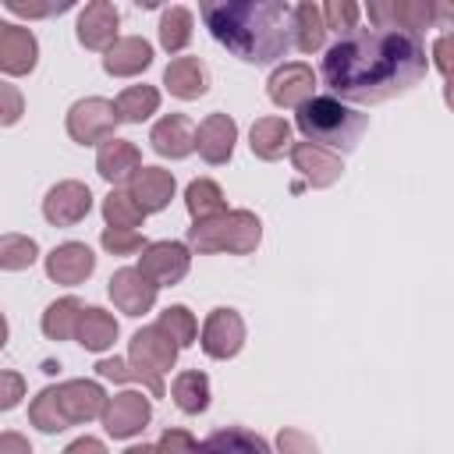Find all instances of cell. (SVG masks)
<instances>
[{
	"instance_id": "obj_5",
	"label": "cell",
	"mask_w": 454,
	"mask_h": 454,
	"mask_svg": "<svg viewBox=\"0 0 454 454\" xmlns=\"http://www.w3.org/2000/svg\"><path fill=\"white\" fill-rule=\"evenodd\" d=\"M365 11H369L372 28H401V32H415V35H419V28L454 18V7L436 4V0H369Z\"/></svg>"
},
{
	"instance_id": "obj_23",
	"label": "cell",
	"mask_w": 454,
	"mask_h": 454,
	"mask_svg": "<svg viewBox=\"0 0 454 454\" xmlns=\"http://www.w3.org/2000/svg\"><path fill=\"white\" fill-rule=\"evenodd\" d=\"M153 64V46L142 35H124L103 53V71L114 78H135Z\"/></svg>"
},
{
	"instance_id": "obj_34",
	"label": "cell",
	"mask_w": 454,
	"mask_h": 454,
	"mask_svg": "<svg viewBox=\"0 0 454 454\" xmlns=\"http://www.w3.org/2000/svg\"><path fill=\"white\" fill-rule=\"evenodd\" d=\"M192 28H195V21H192L188 7H167L160 14V46L167 53H181L192 43Z\"/></svg>"
},
{
	"instance_id": "obj_26",
	"label": "cell",
	"mask_w": 454,
	"mask_h": 454,
	"mask_svg": "<svg viewBox=\"0 0 454 454\" xmlns=\"http://www.w3.org/2000/svg\"><path fill=\"white\" fill-rule=\"evenodd\" d=\"M248 145L259 160H280L291 149V124L284 117H259L248 131Z\"/></svg>"
},
{
	"instance_id": "obj_49",
	"label": "cell",
	"mask_w": 454,
	"mask_h": 454,
	"mask_svg": "<svg viewBox=\"0 0 454 454\" xmlns=\"http://www.w3.org/2000/svg\"><path fill=\"white\" fill-rule=\"evenodd\" d=\"M7 344V319H4V312H0V348Z\"/></svg>"
},
{
	"instance_id": "obj_13",
	"label": "cell",
	"mask_w": 454,
	"mask_h": 454,
	"mask_svg": "<svg viewBox=\"0 0 454 454\" xmlns=\"http://www.w3.org/2000/svg\"><path fill=\"white\" fill-rule=\"evenodd\" d=\"M106 291H110L114 305H117L124 316H142V312H149V309L156 305V291H160V287H156L149 277H142L138 266H121V270L110 277Z\"/></svg>"
},
{
	"instance_id": "obj_27",
	"label": "cell",
	"mask_w": 454,
	"mask_h": 454,
	"mask_svg": "<svg viewBox=\"0 0 454 454\" xmlns=\"http://www.w3.org/2000/svg\"><path fill=\"white\" fill-rule=\"evenodd\" d=\"M117 319L106 312V309H96V305H89V309H82V316H78V326H74V340L85 348V351H106L114 340H117Z\"/></svg>"
},
{
	"instance_id": "obj_45",
	"label": "cell",
	"mask_w": 454,
	"mask_h": 454,
	"mask_svg": "<svg viewBox=\"0 0 454 454\" xmlns=\"http://www.w3.org/2000/svg\"><path fill=\"white\" fill-rule=\"evenodd\" d=\"M450 43H454V35L443 32V35L436 39V46H433V57H436V67H440L443 78H450Z\"/></svg>"
},
{
	"instance_id": "obj_35",
	"label": "cell",
	"mask_w": 454,
	"mask_h": 454,
	"mask_svg": "<svg viewBox=\"0 0 454 454\" xmlns=\"http://www.w3.org/2000/svg\"><path fill=\"white\" fill-rule=\"evenodd\" d=\"M103 220H106V227L135 231V227L145 223V213H142V206L124 188H110V195L103 199Z\"/></svg>"
},
{
	"instance_id": "obj_44",
	"label": "cell",
	"mask_w": 454,
	"mask_h": 454,
	"mask_svg": "<svg viewBox=\"0 0 454 454\" xmlns=\"http://www.w3.org/2000/svg\"><path fill=\"white\" fill-rule=\"evenodd\" d=\"M71 0H50V4H35V0H7V11L11 14H21V18H50V14H60L67 11Z\"/></svg>"
},
{
	"instance_id": "obj_47",
	"label": "cell",
	"mask_w": 454,
	"mask_h": 454,
	"mask_svg": "<svg viewBox=\"0 0 454 454\" xmlns=\"http://www.w3.org/2000/svg\"><path fill=\"white\" fill-rule=\"evenodd\" d=\"M64 454H106V443L96 436H78L74 443L64 447Z\"/></svg>"
},
{
	"instance_id": "obj_37",
	"label": "cell",
	"mask_w": 454,
	"mask_h": 454,
	"mask_svg": "<svg viewBox=\"0 0 454 454\" xmlns=\"http://www.w3.org/2000/svg\"><path fill=\"white\" fill-rule=\"evenodd\" d=\"M35 259H39L35 238H28V234H4L0 238V270L18 273V270H28Z\"/></svg>"
},
{
	"instance_id": "obj_14",
	"label": "cell",
	"mask_w": 454,
	"mask_h": 454,
	"mask_svg": "<svg viewBox=\"0 0 454 454\" xmlns=\"http://www.w3.org/2000/svg\"><path fill=\"white\" fill-rule=\"evenodd\" d=\"M117 25H121L117 7L110 0H92L78 14V43L85 50H103L106 53L117 43Z\"/></svg>"
},
{
	"instance_id": "obj_43",
	"label": "cell",
	"mask_w": 454,
	"mask_h": 454,
	"mask_svg": "<svg viewBox=\"0 0 454 454\" xmlns=\"http://www.w3.org/2000/svg\"><path fill=\"white\" fill-rule=\"evenodd\" d=\"M156 454H199V443L188 429H167L156 440Z\"/></svg>"
},
{
	"instance_id": "obj_39",
	"label": "cell",
	"mask_w": 454,
	"mask_h": 454,
	"mask_svg": "<svg viewBox=\"0 0 454 454\" xmlns=\"http://www.w3.org/2000/svg\"><path fill=\"white\" fill-rule=\"evenodd\" d=\"M99 241H103V248H106L110 255H135V252H142V248L149 245L138 231H124V227H106Z\"/></svg>"
},
{
	"instance_id": "obj_29",
	"label": "cell",
	"mask_w": 454,
	"mask_h": 454,
	"mask_svg": "<svg viewBox=\"0 0 454 454\" xmlns=\"http://www.w3.org/2000/svg\"><path fill=\"white\" fill-rule=\"evenodd\" d=\"M114 110H117V124L121 121L124 124H142V121H149L160 110V89L156 85H128L117 96Z\"/></svg>"
},
{
	"instance_id": "obj_16",
	"label": "cell",
	"mask_w": 454,
	"mask_h": 454,
	"mask_svg": "<svg viewBox=\"0 0 454 454\" xmlns=\"http://www.w3.org/2000/svg\"><path fill=\"white\" fill-rule=\"evenodd\" d=\"M92 270H96V255H92V248L82 245V241H64V245H57V248L46 255V277H50L53 284L74 287V284L89 280Z\"/></svg>"
},
{
	"instance_id": "obj_33",
	"label": "cell",
	"mask_w": 454,
	"mask_h": 454,
	"mask_svg": "<svg viewBox=\"0 0 454 454\" xmlns=\"http://www.w3.org/2000/svg\"><path fill=\"white\" fill-rule=\"evenodd\" d=\"M184 206H188V213H192L195 223H199V220H209V216H220V213L227 209L220 184L209 181V177H195V181L184 188Z\"/></svg>"
},
{
	"instance_id": "obj_21",
	"label": "cell",
	"mask_w": 454,
	"mask_h": 454,
	"mask_svg": "<svg viewBox=\"0 0 454 454\" xmlns=\"http://www.w3.org/2000/svg\"><path fill=\"white\" fill-rule=\"evenodd\" d=\"M174 174L163 167H142L131 181H128V195L142 206V213H160L170 206L174 199Z\"/></svg>"
},
{
	"instance_id": "obj_3",
	"label": "cell",
	"mask_w": 454,
	"mask_h": 454,
	"mask_svg": "<svg viewBox=\"0 0 454 454\" xmlns=\"http://www.w3.org/2000/svg\"><path fill=\"white\" fill-rule=\"evenodd\" d=\"M294 128L305 135V142L344 156L365 135L369 114H362V110H355L333 96H312L294 110Z\"/></svg>"
},
{
	"instance_id": "obj_18",
	"label": "cell",
	"mask_w": 454,
	"mask_h": 454,
	"mask_svg": "<svg viewBox=\"0 0 454 454\" xmlns=\"http://www.w3.org/2000/svg\"><path fill=\"white\" fill-rule=\"evenodd\" d=\"M234 142H238V124L227 114H209L195 128V149L213 167H220V163H227L234 156Z\"/></svg>"
},
{
	"instance_id": "obj_30",
	"label": "cell",
	"mask_w": 454,
	"mask_h": 454,
	"mask_svg": "<svg viewBox=\"0 0 454 454\" xmlns=\"http://www.w3.org/2000/svg\"><path fill=\"white\" fill-rule=\"evenodd\" d=\"M170 394L184 415H202L209 408V376L199 369H184V372H177Z\"/></svg>"
},
{
	"instance_id": "obj_41",
	"label": "cell",
	"mask_w": 454,
	"mask_h": 454,
	"mask_svg": "<svg viewBox=\"0 0 454 454\" xmlns=\"http://www.w3.org/2000/svg\"><path fill=\"white\" fill-rule=\"evenodd\" d=\"M277 454H319V447H316V440L309 433L284 426L277 433Z\"/></svg>"
},
{
	"instance_id": "obj_20",
	"label": "cell",
	"mask_w": 454,
	"mask_h": 454,
	"mask_svg": "<svg viewBox=\"0 0 454 454\" xmlns=\"http://www.w3.org/2000/svg\"><path fill=\"white\" fill-rule=\"evenodd\" d=\"M39 60V43L25 25L0 21V71L4 74H28Z\"/></svg>"
},
{
	"instance_id": "obj_2",
	"label": "cell",
	"mask_w": 454,
	"mask_h": 454,
	"mask_svg": "<svg viewBox=\"0 0 454 454\" xmlns=\"http://www.w3.org/2000/svg\"><path fill=\"white\" fill-rule=\"evenodd\" d=\"M209 35L245 64H273L291 50V4L223 0L199 7Z\"/></svg>"
},
{
	"instance_id": "obj_4",
	"label": "cell",
	"mask_w": 454,
	"mask_h": 454,
	"mask_svg": "<svg viewBox=\"0 0 454 454\" xmlns=\"http://www.w3.org/2000/svg\"><path fill=\"white\" fill-rule=\"evenodd\" d=\"M262 241V223L252 209H223L220 216L199 220L188 227V245L202 255L227 252V255H248Z\"/></svg>"
},
{
	"instance_id": "obj_6",
	"label": "cell",
	"mask_w": 454,
	"mask_h": 454,
	"mask_svg": "<svg viewBox=\"0 0 454 454\" xmlns=\"http://www.w3.org/2000/svg\"><path fill=\"white\" fill-rule=\"evenodd\" d=\"M50 390V401L67 426H78V422H89V419H99L103 415V404H106V394L96 380H64V383H53L46 387Z\"/></svg>"
},
{
	"instance_id": "obj_12",
	"label": "cell",
	"mask_w": 454,
	"mask_h": 454,
	"mask_svg": "<svg viewBox=\"0 0 454 454\" xmlns=\"http://www.w3.org/2000/svg\"><path fill=\"white\" fill-rule=\"evenodd\" d=\"M89 209H92V192L82 181H60L43 199V216L53 227H74L89 216Z\"/></svg>"
},
{
	"instance_id": "obj_11",
	"label": "cell",
	"mask_w": 454,
	"mask_h": 454,
	"mask_svg": "<svg viewBox=\"0 0 454 454\" xmlns=\"http://www.w3.org/2000/svg\"><path fill=\"white\" fill-rule=\"evenodd\" d=\"M266 96H270V103H277L284 110H298L305 99L316 96V74H312V67L301 64V60L280 64L270 74V82H266Z\"/></svg>"
},
{
	"instance_id": "obj_22",
	"label": "cell",
	"mask_w": 454,
	"mask_h": 454,
	"mask_svg": "<svg viewBox=\"0 0 454 454\" xmlns=\"http://www.w3.org/2000/svg\"><path fill=\"white\" fill-rule=\"evenodd\" d=\"M149 142L160 156L167 160H184L192 149H195V124L184 117V114H167L163 121L153 124L149 131Z\"/></svg>"
},
{
	"instance_id": "obj_42",
	"label": "cell",
	"mask_w": 454,
	"mask_h": 454,
	"mask_svg": "<svg viewBox=\"0 0 454 454\" xmlns=\"http://www.w3.org/2000/svg\"><path fill=\"white\" fill-rule=\"evenodd\" d=\"M21 397H25V376L11 372V369H0V411L18 408Z\"/></svg>"
},
{
	"instance_id": "obj_48",
	"label": "cell",
	"mask_w": 454,
	"mask_h": 454,
	"mask_svg": "<svg viewBox=\"0 0 454 454\" xmlns=\"http://www.w3.org/2000/svg\"><path fill=\"white\" fill-rule=\"evenodd\" d=\"M124 454H156V447H149V443H135V447H128Z\"/></svg>"
},
{
	"instance_id": "obj_1",
	"label": "cell",
	"mask_w": 454,
	"mask_h": 454,
	"mask_svg": "<svg viewBox=\"0 0 454 454\" xmlns=\"http://www.w3.org/2000/svg\"><path fill=\"white\" fill-rule=\"evenodd\" d=\"M429 71L426 43L401 28H355L340 35L319 64L323 82L333 99L348 103H383L415 89Z\"/></svg>"
},
{
	"instance_id": "obj_31",
	"label": "cell",
	"mask_w": 454,
	"mask_h": 454,
	"mask_svg": "<svg viewBox=\"0 0 454 454\" xmlns=\"http://www.w3.org/2000/svg\"><path fill=\"white\" fill-rule=\"evenodd\" d=\"M96 376L114 380V383H142L153 397H163V376L149 372V369H142L135 362H124V358H99L96 362Z\"/></svg>"
},
{
	"instance_id": "obj_9",
	"label": "cell",
	"mask_w": 454,
	"mask_h": 454,
	"mask_svg": "<svg viewBox=\"0 0 454 454\" xmlns=\"http://www.w3.org/2000/svg\"><path fill=\"white\" fill-rule=\"evenodd\" d=\"M99 419H103V429H106L114 440H128V436H138V433L149 426L153 404H149V397H142L138 390H124V394L106 397Z\"/></svg>"
},
{
	"instance_id": "obj_28",
	"label": "cell",
	"mask_w": 454,
	"mask_h": 454,
	"mask_svg": "<svg viewBox=\"0 0 454 454\" xmlns=\"http://www.w3.org/2000/svg\"><path fill=\"white\" fill-rule=\"evenodd\" d=\"M291 43L301 50V53H316L323 50L326 43V25H323V14L312 0H301L291 7Z\"/></svg>"
},
{
	"instance_id": "obj_17",
	"label": "cell",
	"mask_w": 454,
	"mask_h": 454,
	"mask_svg": "<svg viewBox=\"0 0 454 454\" xmlns=\"http://www.w3.org/2000/svg\"><path fill=\"white\" fill-rule=\"evenodd\" d=\"M177 344L153 323V326H142L135 337H131V351H128V362H135V365H142V369H149V372H167V369H174V362H177Z\"/></svg>"
},
{
	"instance_id": "obj_19",
	"label": "cell",
	"mask_w": 454,
	"mask_h": 454,
	"mask_svg": "<svg viewBox=\"0 0 454 454\" xmlns=\"http://www.w3.org/2000/svg\"><path fill=\"white\" fill-rule=\"evenodd\" d=\"M96 170H99V177L103 181H110V184H128L138 170H142V153H138V145L135 142H128V138H106V142H99V153H96Z\"/></svg>"
},
{
	"instance_id": "obj_32",
	"label": "cell",
	"mask_w": 454,
	"mask_h": 454,
	"mask_svg": "<svg viewBox=\"0 0 454 454\" xmlns=\"http://www.w3.org/2000/svg\"><path fill=\"white\" fill-rule=\"evenodd\" d=\"M82 309H85V305H82L74 294H64V298H57V301H50L46 312H43V333H46L50 340H67V337H74V326H78Z\"/></svg>"
},
{
	"instance_id": "obj_40",
	"label": "cell",
	"mask_w": 454,
	"mask_h": 454,
	"mask_svg": "<svg viewBox=\"0 0 454 454\" xmlns=\"http://www.w3.org/2000/svg\"><path fill=\"white\" fill-rule=\"evenodd\" d=\"M25 114V96L18 92V85L11 82H0V128H11L18 124Z\"/></svg>"
},
{
	"instance_id": "obj_8",
	"label": "cell",
	"mask_w": 454,
	"mask_h": 454,
	"mask_svg": "<svg viewBox=\"0 0 454 454\" xmlns=\"http://www.w3.org/2000/svg\"><path fill=\"white\" fill-rule=\"evenodd\" d=\"M188 266H192V252H188L184 241H149L142 248V255H138L142 277H149L156 287L184 280Z\"/></svg>"
},
{
	"instance_id": "obj_7",
	"label": "cell",
	"mask_w": 454,
	"mask_h": 454,
	"mask_svg": "<svg viewBox=\"0 0 454 454\" xmlns=\"http://www.w3.org/2000/svg\"><path fill=\"white\" fill-rule=\"evenodd\" d=\"M114 128H117V110H114V103L103 99V96L78 99V103L67 110V135H71L78 145H99V142L114 138Z\"/></svg>"
},
{
	"instance_id": "obj_36",
	"label": "cell",
	"mask_w": 454,
	"mask_h": 454,
	"mask_svg": "<svg viewBox=\"0 0 454 454\" xmlns=\"http://www.w3.org/2000/svg\"><path fill=\"white\" fill-rule=\"evenodd\" d=\"M156 326H160L177 348H188V344H195V337H199V323H195L192 309H184V305H167V309L160 312Z\"/></svg>"
},
{
	"instance_id": "obj_38",
	"label": "cell",
	"mask_w": 454,
	"mask_h": 454,
	"mask_svg": "<svg viewBox=\"0 0 454 454\" xmlns=\"http://www.w3.org/2000/svg\"><path fill=\"white\" fill-rule=\"evenodd\" d=\"M319 14H323L326 32H337V39H340V35H348V32L358 28L362 7H358L355 0H326V4L319 7Z\"/></svg>"
},
{
	"instance_id": "obj_15",
	"label": "cell",
	"mask_w": 454,
	"mask_h": 454,
	"mask_svg": "<svg viewBox=\"0 0 454 454\" xmlns=\"http://www.w3.org/2000/svg\"><path fill=\"white\" fill-rule=\"evenodd\" d=\"M291 163H294V170L305 177V184H312V188H330L340 174H344V163H340V156L337 153H326V149H319V145H312V142H291Z\"/></svg>"
},
{
	"instance_id": "obj_25",
	"label": "cell",
	"mask_w": 454,
	"mask_h": 454,
	"mask_svg": "<svg viewBox=\"0 0 454 454\" xmlns=\"http://www.w3.org/2000/svg\"><path fill=\"white\" fill-rule=\"evenodd\" d=\"M199 454H273V450L259 433L241 429V426H227V429L209 433L199 443Z\"/></svg>"
},
{
	"instance_id": "obj_10",
	"label": "cell",
	"mask_w": 454,
	"mask_h": 454,
	"mask_svg": "<svg viewBox=\"0 0 454 454\" xmlns=\"http://www.w3.org/2000/svg\"><path fill=\"white\" fill-rule=\"evenodd\" d=\"M199 344L209 358L216 362H227L241 351L245 344V319L234 312V309H213L202 323V333H199Z\"/></svg>"
},
{
	"instance_id": "obj_46",
	"label": "cell",
	"mask_w": 454,
	"mask_h": 454,
	"mask_svg": "<svg viewBox=\"0 0 454 454\" xmlns=\"http://www.w3.org/2000/svg\"><path fill=\"white\" fill-rule=\"evenodd\" d=\"M0 454H32V443L21 433L7 429V433H0Z\"/></svg>"
},
{
	"instance_id": "obj_24",
	"label": "cell",
	"mask_w": 454,
	"mask_h": 454,
	"mask_svg": "<svg viewBox=\"0 0 454 454\" xmlns=\"http://www.w3.org/2000/svg\"><path fill=\"white\" fill-rule=\"evenodd\" d=\"M163 85L177 99H199L209 89V71L199 57H174L163 71Z\"/></svg>"
}]
</instances>
